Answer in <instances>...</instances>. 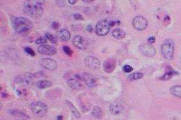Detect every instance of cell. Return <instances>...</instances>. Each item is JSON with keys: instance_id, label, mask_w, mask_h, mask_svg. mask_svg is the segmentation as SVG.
Returning <instances> with one entry per match:
<instances>
[{"instance_id": "1", "label": "cell", "mask_w": 181, "mask_h": 120, "mask_svg": "<svg viewBox=\"0 0 181 120\" xmlns=\"http://www.w3.org/2000/svg\"><path fill=\"white\" fill-rule=\"evenodd\" d=\"M24 12L33 18L41 17L44 11V2L43 1L28 0L24 2Z\"/></svg>"}, {"instance_id": "2", "label": "cell", "mask_w": 181, "mask_h": 120, "mask_svg": "<svg viewBox=\"0 0 181 120\" xmlns=\"http://www.w3.org/2000/svg\"><path fill=\"white\" fill-rule=\"evenodd\" d=\"M12 24L14 29L18 33L27 32L29 31L33 26V24L30 20L24 17L15 18L13 20Z\"/></svg>"}, {"instance_id": "3", "label": "cell", "mask_w": 181, "mask_h": 120, "mask_svg": "<svg viewBox=\"0 0 181 120\" xmlns=\"http://www.w3.org/2000/svg\"><path fill=\"white\" fill-rule=\"evenodd\" d=\"M31 110L34 116L41 118L44 117L48 111V105L43 101H35L30 105Z\"/></svg>"}, {"instance_id": "4", "label": "cell", "mask_w": 181, "mask_h": 120, "mask_svg": "<svg viewBox=\"0 0 181 120\" xmlns=\"http://www.w3.org/2000/svg\"><path fill=\"white\" fill-rule=\"evenodd\" d=\"M161 53L163 57L171 60L173 58L174 54V43L171 39L166 40L161 46Z\"/></svg>"}, {"instance_id": "5", "label": "cell", "mask_w": 181, "mask_h": 120, "mask_svg": "<svg viewBox=\"0 0 181 120\" xmlns=\"http://www.w3.org/2000/svg\"><path fill=\"white\" fill-rule=\"evenodd\" d=\"M110 28V21L105 19L101 20L95 25V33L98 36H105L109 33Z\"/></svg>"}, {"instance_id": "6", "label": "cell", "mask_w": 181, "mask_h": 120, "mask_svg": "<svg viewBox=\"0 0 181 120\" xmlns=\"http://www.w3.org/2000/svg\"><path fill=\"white\" fill-rule=\"evenodd\" d=\"M75 78L84 82L85 84L90 88H93L97 84V80L96 78L88 72L77 74L75 75Z\"/></svg>"}, {"instance_id": "7", "label": "cell", "mask_w": 181, "mask_h": 120, "mask_svg": "<svg viewBox=\"0 0 181 120\" xmlns=\"http://www.w3.org/2000/svg\"><path fill=\"white\" fill-rule=\"evenodd\" d=\"M34 78V74L29 72H25L17 76L15 78V81L17 84L23 85H28L32 84Z\"/></svg>"}, {"instance_id": "8", "label": "cell", "mask_w": 181, "mask_h": 120, "mask_svg": "<svg viewBox=\"0 0 181 120\" xmlns=\"http://www.w3.org/2000/svg\"><path fill=\"white\" fill-rule=\"evenodd\" d=\"M40 65L43 68L49 71H54L58 67L57 63L55 60L48 58H42L40 61Z\"/></svg>"}, {"instance_id": "9", "label": "cell", "mask_w": 181, "mask_h": 120, "mask_svg": "<svg viewBox=\"0 0 181 120\" xmlns=\"http://www.w3.org/2000/svg\"><path fill=\"white\" fill-rule=\"evenodd\" d=\"M85 65L92 70H97L99 68L101 64L99 59L94 56H87L84 59Z\"/></svg>"}, {"instance_id": "10", "label": "cell", "mask_w": 181, "mask_h": 120, "mask_svg": "<svg viewBox=\"0 0 181 120\" xmlns=\"http://www.w3.org/2000/svg\"><path fill=\"white\" fill-rule=\"evenodd\" d=\"M139 51L142 55L149 57H153L156 53L155 48L154 47V46L150 44L146 43L140 45L139 47Z\"/></svg>"}, {"instance_id": "11", "label": "cell", "mask_w": 181, "mask_h": 120, "mask_svg": "<svg viewBox=\"0 0 181 120\" xmlns=\"http://www.w3.org/2000/svg\"><path fill=\"white\" fill-rule=\"evenodd\" d=\"M134 27L138 31H143L148 26V21L142 16H136L132 21Z\"/></svg>"}, {"instance_id": "12", "label": "cell", "mask_w": 181, "mask_h": 120, "mask_svg": "<svg viewBox=\"0 0 181 120\" xmlns=\"http://www.w3.org/2000/svg\"><path fill=\"white\" fill-rule=\"evenodd\" d=\"M38 51L40 54L44 55H54L57 52V49L55 47L48 44H43L38 47Z\"/></svg>"}, {"instance_id": "13", "label": "cell", "mask_w": 181, "mask_h": 120, "mask_svg": "<svg viewBox=\"0 0 181 120\" xmlns=\"http://www.w3.org/2000/svg\"><path fill=\"white\" fill-rule=\"evenodd\" d=\"M116 67V61L113 58L105 60L103 63V68L105 72L111 74L115 70Z\"/></svg>"}, {"instance_id": "14", "label": "cell", "mask_w": 181, "mask_h": 120, "mask_svg": "<svg viewBox=\"0 0 181 120\" xmlns=\"http://www.w3.org/2000/svg\"><path fill=\"white\" fill-rule=\"evenodd\" d=\"M72 43L76 48L81 50H84L86 49V43L84 38L81 35H75L73 38Z\"/></svg>"}, {"instance_id": "15", "label": "cell", "mask_w": 181, "mask_h": 120, "mask_svg": "<svg viewBox=\"0 0 181 120\" xmlns=\"http://www.w3.org/2000/svg\"><path fill=\"white\" fill-rule=\"evenodd\" d=\"M67 84L71 89L75 91H81L84 89L83 85L78 80L75 78L68 79Z\"/></svg>"}, {"instance_id": "16", "label": "cell", "mask_w": 181, "mask_h": 120, "mask_svg": "<svg viewBox=\"0 0 181 120\" xmlns=\"http://www.w3.org/2000/svg\"><path fill=\"white\" fill-rule=\"evenodd\" d=\"M57 37L61 41L67 42L71 38V33L68 29L63 28L58 31Z\"/></svg>"}, {"instance_id": "17", "label": "cell", "mask_w": 181, "mask_h": 120, "mask_svg": "<svg viewBox=\"0 0 181 120\" xmlns=\"http://www.w3.org/2000/svg\"><path fill=\"white\" fill-rule=\"evenodd\" d=\"M124 111V107L119 104L113 102L110 106V111L113 115H118Z\"/></svg>"}, {"instance_id": "18", "label": "cell", "mask_w": 181, "mask_h": 120, "mask_svg": "<svg viewBox=\"0 0 181 120\" xmlns=\"http://www.w3.org/2000/svg\"><path fill=\"white\" fill-rule=\"evenodd\" d=\"M66 103H67L68 108H69L72 114L74 116V117L77 119H80L81 117V115L80 113L78 111L77 108L75 107V105L71 101H68V100L66 101Z\"/></svg>"}, {"instance_id": "19", "label": "cell", "mask_w": 181, "mask_h": 120, "mask_svg": "<svg viewBox=\"0 0 181 120\" xmlns=\"http://www.w3.org/2000/svg\"><path fill=\"white\" fill-rule=\"evenodd\" d=\"M92 116L97 119H101L103 117V112L100 107L95 105L93 107L91 113Z\"/></svg>"}, {"instance_id": "20", "label": "cell", "mask_w": 181, "mask_h": 120, "mask_svg": "<svg viewBox=\"0 0 181 120\" xmlns=\"http://www.w3.org/2000/svg\"><path fill=\"white\" fill-rule=\"evenodd\" d=\"M112 35L116 39L121 40L125 37V32L121 28H116L113 31Z\"/></svg>"}, {"instance_id": "21", "label": "cell", "mask_w": 181, "mask_h": 120, "mask_svg": "<svg viewBox=\"0 0 181 120\" xmlns=\"http://www.w3.org/2000/svg\"><path fill=\"white\" fill-rule=\"evenodd\" d=\"M35 85L40 89H46L51 87L52 82L48 80H40L36 82Z\"/></svg>"}, {"instance_id": "22", "label": "cell", "mask_w": 181, "mask_h": 120, "mask_svg": "<svg viewBox=\"0 0 181 120\" xmlns=\"http://www.w3.org/2000/svg\"><path fill=\"white\" fill-rule=\"evenodd\" d=\"M170 91L174 96L181 98V85H174L170 88Z\"/></svg>"}, {"instance_id": "23", "label": "cell", "mask_w": 181, "mask_h": 120, "mask_svg": "<svg viewBox=\"0 0 181 120\" xmlns=\"http://www.w3.org/2000/svg\"><path fill=\"white\" fill-rule=\"evenodd\" d=\"M143 75L142 73L141 72H134V73H132L131 74H129V75L128 77L129 80H139L141 79L143 77Z\"/></svg>"}, {"instance_id": "24", "label": "cell", "mask_w": 181, "mask_h": 120, "mask_svg": "<svg viewBox=\"0 0 181 120\" xmlns=\"http://www.w3.org/2000/svg\"><path fill=\"white\" fill-rule=\"evenodd\" d=\"M45 37L52 44H56L57 43V38L56 36L54 35L51 33L46 32L45 34Z\"/></svg>"}, {"instance_id": "25", "label": "cell", "mask_w": 181, "mask_h": 120, "mask_svg": "<svg viewBox=\"0 0 181 120\" xmlns=\"http://www.w3.org/2000/svg\"><path fill=\"white\" fill-rule=\"evenodd\" d=\"M11 115L13 116H20V117H22L24 118H28V117L27 116V115L26 114H25L22 111H20V110H10L9 112Z\"/></svg>"}, {"instance_id": "26", "label": "cell", "mask_w": 181, "mask_h": 120, "mask_svg": "<svg viewBox=\"0 0 181 120\" xmlns=\"http://www.w3.org/2000/svg\"><path fill=\"white\" fill-rule=\"evenodd\" d=\"M46 41H47V39L45 38V37H41L36 40L35 44L41 46V45L45 44V43H46Z\"/></svg>"}, {"instance_id": "27", "label": "cell", "mask_w": 181, "mask_h": 120, "mask_svg": "<svg viewBox=\"0 0 181 120\" xmlns=\"http://www.w3.org/2000/svg\"><path fill=\"white\" fill-rule=\"evenodd\" d=\"M24 51L29 55H31V56L35 55V52H34V51L32 48H30L29 47H26L24 48Z\"/></svg>"}, {"instance_id": "28", "label": "cell", "mask_w": 181, "mask_h": 120, "mask_svg": "<svg viewBox=\"0 0 181 120\" xmlns=\"http://www.w3.org/2000/svg\"><path fill=\"white\" fill-rule=\"evenodd\" d=\"M63 50L64 51V52L69 56H71L72 53H73V51H72V49H71V48L69 47H68L67 46H63Z\"/></svg>"}, {"instance_id": "29", "label": "cell", "mask_w": 181, "mask_h": 120, "mask_svg": "<svg viewBox=\"0 0 181 120\" xmlns=\"http://www.w3.org/2000/svg\"><path fill=\"white\" fill-rule=\"evenodd\" d=\"M176 74V72H168V73H166V74H165L164 75H163V77H162V79L163 80H168V79H169V78H171L174 74Z\"/></svg>"}, {"instance_id": "30", "label": "cell", "mask_w": 181, "mask_h": 120, "mask_svg": "<svg viewBox=\"0 0 181 120\" xmlns=\"http://www.w3.org/2000/svg\"><path fill=\"white\" fill-rule=\"evenodd\" d=\"M123 70L127 73H130L133 70V68L128 65H125L123 67Z\"/></svg>"}, {"instance_id": "31", "label": "cell", "mask_w": 181, "mask_h": 120, "mask_svg": "<svg viewBox=\"0 0 181 120\" xmlns=\"http://www.w3.org/2000/svg\"><path fill=\"white\" fill-rule=\"evenodd\" d=\"M60 24L57 21H54L51 25V28L53 29H55V30L58 29L60 28Z\"/></svg>"}, {"instance_id": "32", "label": "cell", "mask_w": 181, "mask_h": 120, "mask_svg": "<svg viewBox=\"0 0 181 120\" xmlns=\"http://www.w3.org/2000/svg\"><path fill=\"white\" fill-rule=\"evenodd\" d=\"M73 17L76 20H84L83 16L82 15H81L80 14H74L73 15Z\"/></svg>"}, {"instance_id": "33", "label": "cell", "mask_w": 181, "mask_h": 120, "mask_svg": "<svg viewBox=\"0 0 181 120\" xmlns=\"http://www.w3.org/2000/svg\"><path fill=\"white\" fill-rule=\"evenodd\" d=\"M155 38L154 37H151L148 38V42L150 44H153L154 43H155Z\"/></svg>"}, {"instance_id": "34", "label": "cell", "mask_w": 181, "mask_h": 120, "mask_svg": "<svg viewBox=\"0 0 181 120\" xmlns=\"http://www.w3.org/2000/svg\"><path fill=\"white\" fill-rule=\"evenodd\" d=\"M86 29H87V30L88 32H92L93 31V28H92V25H87V27H86Z\"/></svg>"}, {"instance_id": "35", "label": "cell", "mask_w": 181, "mask_h": 120, "mask_svg": "<svg viewBox=\"0 0 181 120\" xmlns=\"http://www.w3.org/2000/svg\"><path fill=\"white\" fill-rule=\"evenodd\" d=\"M77 1L76 0H69L68 1V2L70 4H75Z\"/></svg>"}, {"instance_id": "36", "label": "cell", "mask_w": 181, "mask_h": 120, "mask_svg": "<svg viewBox=\"0 0 181 120\" xmlns=\"http://www.w3.org/2000/svg\"><path fill=\"white\" fill-rule=\"evenodd\" d=\"M57 120H63V117L61 115H60L57 117Z\"/></svg>"}, {"instance_id": "37", "label": "cell", "mask_w": 181, "mask_h": 120, "mask_svg": "<svg viewBox=\"0 0 181 120\" xmlns=\"http://www.w3.org/2000/svg\"><path fill=\"white\" fill-rule=\"evenodd\" d=\"M83 1L84 2H93V1H94L93 0H83Z\"/></svg>"}, {"instance_id": "38", "label": "cell", "mask_w": 181, "mask_h": 120, "mask_svg": "<svg viewBox=\"0 0 181 120\" xmlns=\"http://www.w3.org/2000/svg\"><path fill=\"white\" fill-rule=\"evenodd\" d=\"M1 96H2V97H5L7 96V94L4 93H1Z\"/></svg>"}, {"instance_id": "39", "label": "cell", "mask_w": 181, "mask_h": 120, "mask_svg": "<svg viewBox=\"0 0 181 120\" xmlns=\"http://www.w3.org/2000/svg\"></svg>"}]
</instances>
